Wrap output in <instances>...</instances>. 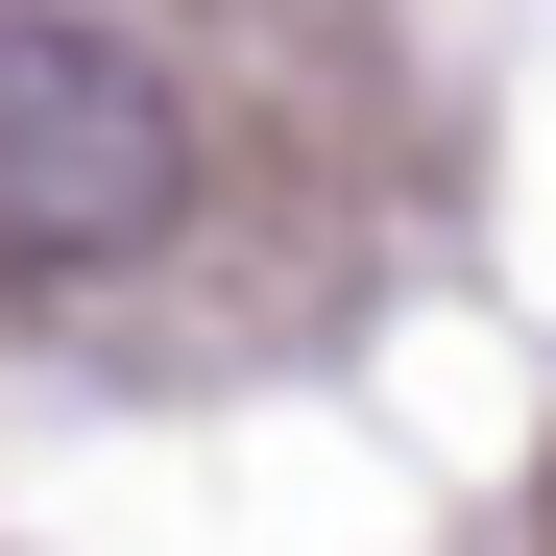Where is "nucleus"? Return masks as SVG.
Here are the masks:
<instances>
[{
	"mask_svg": "<svg viewBox=\"0 0 556 556\" xmlns=\"http://www.w3.org/2000/svg\"><path fill=\"white\" fill-rule=\"evenodd\" d=\"M169 194H194L169 73H146L122 25H73V0H0V291H98V266H146Z\"/></svg>",
	"mask_w": 556,
	"mask_h": 556,
	"instance_id": "1",
	"label": "nucleus"
}]
</instances>
